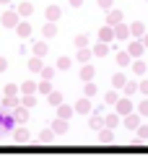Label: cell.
Masks as SVG:
<instances>
[{"mask_svg":"<svg viewBox=\"0 0 148 156\" xmlns=\"http://www.w3.org/2000/svg\"><path fill=\"white\" fill-rule=\"evenodd\" d=\"M13 122H16V117H13V115H5V112H0V133H5V130L11 128Z\"/></svg>","mask_w":148,"mask_h":156,"instance_id":"6da1fadb","label":"cell"},{"mask_svg":"<svg viewBox=\"0 0 148 156\" xmlns=\"http://www.w3.org/2000/svg\"><path fill=\"white\" fill-rule=\"evenodd\" d=\"M3 26H8V29H16V26H18V13L8 11L5 16H3Z\"/></svg>","mask_w":148,"mask_h":156,"instance_id":"7a4b0ae2","label":"cell"},{"mask_svg":"<svg viewBox=\"0 0 148 156\" xmlns=\"http://www.w3.org/2000/svg\"><path fill=\"white\" fill-rule=\"evenodd\" d=\"M16 34H18V37H21V39H26L29 37V34H31V26H29V21H18V26H16Z\"/></svg>","mask_w":148,"mask_h":156,"instance_id":"3957f363","label":"cell"},{"mask_svg":"<svg viewBox=\"0 0 148 156\" xmlns=\"http://www.w3.org/2000/svg\"><path fill=\"white\" fill-rule=\"evenodd\" d=\"M99 39H101V42H112V39H115V29H112V26H104L101 31H99Z\"/></svg>","mask_w":148,"mask_h":156,"instance_id":"277c9868","label":"cell"},{"mask_svg":"<svg viewBox=\"0 0 148 156\" xmlns=\"http://www.w3.org/2000/svg\"><path fill=\"white\" fill-rule=\"evenodd\" d=\"M29 70H31V73H39V70H42V57H39V55H34L31 60H29Z\"/></svg>","mask_w":148,"mask_h":156,"instance_id":"5b68a950","label":"cell"},{"mask_svg":"<svg viewBox=\"0 0 148 156\" xmlns=\"http://www.w3.org/2000/svg\"><path fill=\"white\" fill-rule=\"evenodd\" d=\"M60 8H57V5H49L47 8V18H49V21H57V18H60Z\"/></svg>","mask_w":148,"mask_h":156,"instance_id":"8992f818","label":"cell"},{"mask_svg":"<svg viewBox=\"0 0 148 156\" xmlns=\"http://www.w3.org/2000/svg\"><path fill=\"white\" fill-rule=\"evenodd\" d=\"M52 130H55V133H65V130H68L65 117H57V122H55V128H52Z\"/></svg>","mask_w":148,"mask_h":156,"instance_id":"52a82bcc","label":"cell"},{"mask_svg":"<svg viewBox=\"0 0 148 156\" xmlns=\"http://www.w3.org/2000/svg\"><path fill=\"white\" fill-rule=\"evenodd\" d=\"M76 57H78V62H88V60H91V52H88L86 47H81V50H78V55H76Z\"/></svg>","mask_w":148,"mask_h":156,"instance_id":"ba28073f","label":"cell"},{"mask_svg":"<svg viewBox=\"0 0 148 156\" xmlns=\"http://www.w3.org/2000/svg\"><path fill=\"white\" fill-rule=\"evenodd\" d=\"M127 34H130V29H127V26H117L115 29V39H127Z\"/></svg>","mask_w":148,"mask_h":156,"instance_id":"9c48e42d","label":"cell"},{"mask_svg":"<svg viewBox=\"0 0 148 156\" xmlns=\"http://www.w3.org/2000/svg\"><path fill=\"white\" fill-rule=\"evenodd\" d=\"M49 104L60 107V104H62V94H57V91H49Z\"/></svg>","mask_w":148,"mask_h":156,"instance_id":"30bf717a","label":"cell"},{"mask_svg":"<svg viewBox=\"0 0 148 156\" xmlns=\"http://www.w3.org/2000/svg\"><path fill=\"white\" fill-rule=\"evenodd\" d=\"M34 55L44 57V55H47V44H44V42H37V44H34Z\"/></svg>","mask_w":148,"mask_h":156,"instance_id":"8fae6325","label":"cell"},{"mask_svg":"<svg viewBox=\"0 0 148 156\" xmlns=\"http://www.w3.org/2000/svg\"><path fill=\"white\" fill-rule=\"evenodd\" d=\"M13 138H16L18 143H26V140H29V133H26V130H16V133H13Z\"/></svg>","mask_w":148,"mask_h":156,"instance_id":"7c38bea8","label":"cell"},{"mask_svg":"<svg viewBox=\"0 0 148 156\" xmlns=\"http://www.w3.org/2000/svg\"><path fill=\"white\" fill-rule=\"evenodd\" d=\"M18 16H31V3H29V0L23 3L21 8H18Z\"/></svg>","mask_w":148,"mask_h":156,"instance_id":"4fadbf2b","label":"cell"},{"mask_svg":"<svg viewBox=\"0 0 148 156\" xmlns=\"http://www.w3.org/2000/svg\"><path fill=\"white\" fill-rule=\"evenodd\" d=\"M117 62H120V65H130V52H120V55H117Z\"/></svg>","mask_w":148,"mask_h":156,"instance_id":"5bb4252c","label":"cell"},{"mask_svg":"<svg viewBox=\"0 0 148 156\" xmlns=\"http://www.w3.org/2000/svg\"><path fill=\"white\" fill-rule=\"evenodd\" d=\"M91 76H93V68H91V65H86V68L81 70V78H83V81H91Z\"/></svg>","mask_w":148,"mask_h":156,"instance_id":"9a60e30c","label":"cell"},{"mask_svg":"<svg viewBox=\"0 0 148 156\" xmlns=\"http://www.w3.org/2000/svg\"><path fill=\"white\" fill-rule=\"evenodd\" d=\"M120 18H122V13H120V11H112V13H109V26L120 23Z\"/></svg>","mask_w":148,"mask_h":156,"instance_id":"2e32d148","label":"cell"},{"mask_svg":"<svg viewBox=\"0 0 148 156\" xmlns=\"http://www.w3.org/2000/svg\"><path fill=\"white\" fill-rule=\"evenodd\" d=\"M57 68H60V70H68V68H70V57H60V60H57Z\"/></svg>","mask_w":148,"mask_h":156,"instance_id":"e0dca14e","label":"cell"},{"mask_svg":"<svg viewBox=\"0 0 148 156\" xmlns=\"http://www.w3.org/2000/svg\"><path fill=\"white\" fill-rule=\"evenodd\" d=\"M39 91H42V94H49V91H52V86H49V78H44L42 83H39Z\"/></svg>","mask_w":148,"mask_h":156,"instance_id":"ac0fdd59","label":"cell"},{"mask_svg":"<svg viewBox=\"0 0 148 156\" xmlns=\"http://www.w3.org/2000/svg\"><path fill=\"white\" fill-rule=\"evenodd\" d=\"M76 109H78V112H88V109H91V104H88L86 99H81V101L76 104Z\"/></svg>","mask_w":148,"mask_h":156,"instance_id":"d6986e66","label":"cell"},{"mask_svg":"<svg viewBox=\"0 0 148 156\" xmlns=\"http://www.w3.org/2000/svg\"><path fill=\"white\" fill-rule=\"evenodd\" d=\"M44 37H55V21H49L44 26Z\"/></svg>","mask_w":148,"mask_h":156,"instance_id":"ffe728a7","label":"cell"},{"mask_svg":"<svg viewBox=\"0 0 148 156\" xmlns=\"http://www.w3.org/2000/svg\"><path fill=\"white\" fill-rule=\"evenodd\" d=\"M125 125H127V128H138V117H135V115H130V117L125 120Z\"/></svg>","mask_w":148,"mask_h":156,"instance_id":"44dd1931","label":"cell"},{"mask_svg":"<svg viewBox=\"0 0 148 156\" xmlns=\"http://www.w3.org/2000/svg\"><path fill=\"white\" fill-rule=\"evenodd\" d=\"M135 37H143V23H132V29H130Z\"/></svg>","mask_w":148,"mask_h":156,"instance_id":"7402d4cb","label":"cell"},{"mask_svg":"<svg viewBox=\"0 0 148 156\" xmlns=\"http://www.w3.org/2000/svg\"><path fill=\"white\" fill-rule=\"evenodd\" d=\"M140 52H143V44H138V42L130 44V55H140Z\"/></svg>","mask_w":148,"mask_h":156,"instance_id":"603a6c76","label":"cell"},{"mask_svg":"<svg viewBox=\"0 0 148 156\" xmlns=\"http://www.w3.org/2000/svg\"><path fill=\"white\" fill-rule=\"evenodd\" d=\"M70 115H73V109H70V107H62V104H60V117H65V120H68Z\"/></svg>","mask_w":148,"mask_h":156,"instance_id":"cb8c5ba5","label":"cell"},{"mask_svg":"<svg viewBox=\"0 0 148 156\" xmlns=\"http://www.w3.org/2000/svg\"><path fill=\"white\" fill-rule=\"evenodd\" d=\"M93 55H107V42H101V44L93 50Z\"/></svg>","mask_w":148,"mask_h":156,"instance_id":"d4e9b609","label":"cell"},{"mask_svg":"<svg viewBox=\"0 0 148 156\" xmlns=\"http://www.w3.org/2000/svg\"><path fill=\"white\" fill-rule=\"evenodd\" d=\"M99 140H104V143H109V140H112V133H109V130H101V135H99Z\"/></svg>","mask_w":148,"mask_h":156,"instance_id":"484cf974","label":"cell"},{"mask_svg":"<svg viewBox=\"0 0 148 156\" xmlns=\"http://www.w3.org/2000/svg\"><path fill=\"white\" fill-rule=\"evenodd\" d=\"M34 89H37V83H34V81H26V83H23V91H26V94H31Z\"/></svg>","mask_w":148,"mask_h":156,"instance_id":"4316f807","label":"cell"},{"mask_svg":"<svg viewBox=\"0 0 148 156\" xmlns=\"http://www.w3.org/2000/svg\"><path fill=\"white\" fill-rule=\"evenodd\" d=\"M117 109H120V112H130V101H120V104H117Z\"/></svg>","mask_w":148,"mask_h":156,"instance_id":"83f0119b","label":"cell"},{"mask_svg":"<svg viewBox=\"0 0 148 156\" xmlns=\"http://www.w3.org/2000/svg\"><path fill=\"white\" fill-rule=\"evenodd\" d=\"M34 101H37V99H34L31 94H26V96H23V107H34Z\"/></svg>","mask_w":148,"mask_h":156,"instance_id":"f1b7e54d","label":"cell"},{"mask_svg":"<svg viewBox=\"0 0 148 156\" xmlns=\"http://www.w3.org/2000/svg\"><path fill=\"white\" fill-rule=\"evenodd\" d=\"M76 44H78V47H86V44H88V39H86V34H81V37L76 39Z\"/></svg>","mask_w":148,"mask_h":156,"instance_id":"f546056e","label":"cell"},{"mask_svg":"<svg viewBox=\"0 0 148 156\" xmlns=\"http://www.w3.org/2000/svg\"><path fill=\"white\" fill-rule=\"evenodd\" d=\"M16 94H18L16 86H5V96H16Z\"/></svg>","mask_w":148,"mask_h":156,"instance_id":"4dcf8cb0","label":"cell"},{"mask_svg":"<svg viewBox=\"0 0 148 156\" xmlns=\"http://www.w3.org/2000/svg\"><path fill=\"white\" fill-rule=\"evenodd\" d=\"M115 125H117V117L109 115V117H107V128H115Z\"/></svg>","mask_w":148,"mask_h":156,"instance_id":"1f68e13d","label":"cell"},{"mask_svg":"<svg viewBox=\"0 0 148 156\" xmlns=\"http://www.w3.org/2000/svg\"><path fill=\"white\" fill-rule=\"evenodd\" d=\"M42 76L44 78H52V76H55V70H52V68H42Z\"/></svg>","mask_w":148,"mask_h":156,"instance_id":"d6a6232c","label":"cell"},{"mask_svg":"<svg viewBox=\"0 0 148 156\" xmlns=\"http://www.w3.org/2000/svg\"><path fill=\"white\" fill-rule=\"evenodd\" d=\"M115 86L120 89V86H125V76H115Z\"/></svg>","mask_w":148,"mask_h":156,"instance_id":"836d02e7","label":"cell"},{"mask_svg":"<svg viewBox=\"0 0 148 156\" xmlns=\"http://www.w3.org/2000/svg\"><path fill=\"white\" fill-rule=\"evenodd\" d=\"M86 94H88V96H93V94H96V86L88 83V86H86Z\"/></svg>","mask_w":148,"mask_h":156,"instance_id":"e575fe53","label":"cell"},{"mask_svg":"<svg viewBox=\"0 0 148 156\" xmlns=\"http://www.w3.org/2000/svg\"><path fill=\"white\" fill-rule=\"evenodd\" d=\"M96 3H99L101 8H109V5H112V0H96Z\"/></svg>","mask_w":148,"mask_h":156,"instance_id":"d590c367","label":"cell"},{"mask_svg":"<svg viewBox=\"0 0 148 156\" xmlns=\"http://www.w3.org/2000/svg\"><path fill=\"white\" fill-rule=\"evenodd\" d=\"M138 135H140V138H148V128H140V130H138Z\"/></svg>","mask_w":148,"mask_h":156,"instance_id":"8d00e7d4","label":"cell"},{"mask_svg":"<svg viewBox=\"0 0 148 156\" xmlns=\"http://www.w3.org/2000/svg\"><path fill=\"white\" fill-rule=\"evenodd\" d=\"M140 112H143V115H148V101H143V104H140Z\"/></svg>","mask_w":148,"mask_h":156,"instance_id":"74e56055","label":"cell"},{"mask_svg":"<svg viewBox=\"0 0 148 156\" xmlns=\"http://www.w3.org/2000/svg\"><path fill=\"white\" fill-rule=\"evenodd\" d=\"M8 68V60H3V57H0V70H5Z\"/></svg>","mask_w":148,"mask_h":156,"instance_id":"f35d334b","label":"cell"},{"mask_svg":"<svg viewBox=\"0 0 148 156\" xmlns=\"http://www.w3.org/2000/svg\"><path fill=\"white\" fill-rule=\"evenodd\" d=\"M140 89H143V91L148 94V81H143V83H140Z\"/></svg>","mask_w":148,"mask_h":156,"instance_id":"ab89813d","label":"cell"},{"mask_svg":"<svg viewBox=\"0 0 148 156\" xmlns=\"http://www.w3.org/2000/svg\"><path fill=\"white\" fill-rule=\"evenodd\" d=\"M70 5H73V8H78V5H81V0H70Z\"/></svg>","mask_w":148,"mask_h":156,"instance_id":"60d3db41","label":"cell"},{"mask_svg":"<svg viewBox=\"0 0 148 156\" xmlns=\"http://www.w3.org/2000/svg\"><path fill=\"white\" fill-rule=\"evenodd\" d=\"M143 44H146V47H148V37H143Z\"/></svg>","mask_w":148,"mask_h":156,"instance_id":"b9f144b4","label":"cell"},{"mask_svg":"<svg viewBox=\"0 0 148 156\" xmlns=\"http://www.w3.org/2000/svg\"><path fill=\"white\" fill-rule=\"evenodd\" d=\"M0 3H3V5H8V3H11V0H0Z\"/></svg>","mask_w":148,"mask_h":156,"instance_id":"7bdbcfd3","label":"cell"}]
</instances>
